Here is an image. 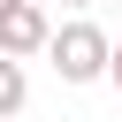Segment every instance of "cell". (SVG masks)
I'll use <instances>...</instances> for the list:
<instances>
[{"label": "cell", "instance_id": "2", "mask_svg": "<svg viewBox=\"0 0 122 122\" xmlns=\"http://www.w3.org/2000/svg\"><path fill=\"white\" fill-rule=\"evenodd\" d=\"M46 38H53V15H46L38 0H15V8H0V53H8V61H30V53H46Z\"/></svg>", "mask_w": 122, "mask_h": 122}, {"label": "cell", "instance_id": "1", "mask_svg": "<svg viewBox=\"0 0 122 122\" xmlns=\"http://www.w3.org/2000/svg\"><path fill=\"white\" fill-rule=\"evenodd\" d=\"M107 53H114V38H107L92 15H76V23H61V30L46 38V61H53L61 84H99V76H107Z\"/></svg>", "mask_w": 122, "mask_h": 122}, {"label": "cell", "instance_id": "4", "mask_svg": "<svg viewBox=\"0 0 122 122\" xmlns=\"http://www.w3.org/2000/svg\"><path fill=\"white\" fill-rule=\"evenodd\" d=\"M107 84H114V92H122V46H114V53H107Z\"/></svg>", "mask_w": 122, "mask_h": 122}, {"label": "cell", "instance_id": "5", "mask_svg": "<svg viewBox=\"0 0 122 122\" xmlns=\"http://www.w3.org/2000/svg\"><path fill=\"white\" fill-rule=\"evenodd\" d=\"M69 8H92V0H69Z\"/></svg>", "mask_w": 122, "mask_h": 122}, {"label": "cell", "instance_id": "6", "mask_svg": "<svg viewBox=\"0 0 122 122\" xmlns=\"http://www.w3.org/2000/svg\"><path fill=\"white\" fill-rule=\"evenodd\" d=\"M0 8H15V0H0Z\"/></svg>", "mask_w": 122, "mask_h": 122}, {"label": "cell", "instance_id": "3", "mask_svg": "<svg viewBox=\"0 0 122 122\" xmlns=\"http://www.w3.org/2000/svg\"><path fill=\"white\" fill-rule=\"evenodd\" d=\"M23 99H30V69L0 53V114H23Z\"/></svg>", "mask_w": 122, "mask_h": 122}]
</instances>
